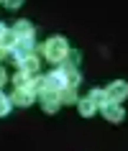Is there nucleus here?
Segmentation results:
<instances>
[{
    "label": "nucleus",
    "mask_w": 128,
    "mask_h": 151,
    "mask_svg": "<svg viewBox=\"0 0 128 151\" xmlns=\"http://www.w3.org/2000/svg\"><path fill=\"white\" fill-rule=\"evenodd\" d=\"M8 108H10V103L5 100V97H0V115H5V113H8Z\"/></svg>",
    "instance_id": "obj_10"
},
{
    "label": "nucleus",
    "mask_w": 128,
    "mask_h": 151,
    "mask_svg": "<svg viewBox=\"0 0 128 151\" xmlns=\"http://www.w3.org/2000/svg\"><path fill=\"white\" fill-rule=\"evenodd\" d=\"M5 31H8V28H5V26L0 23V39H3V33H5Z\"/></svg>",
    "instance_id": "obj_12"
},
{
    "label": "nucleus",
    "mask_w": 128,
    "mask_h": 151,
    "mask_svg": "<svg viewBox=\"0 0 128 151\" xmlns=\"http://www.w3.org/2000/svg\"><path fill=\"white\" fill-rule=\"evenodd\" d=\"M64 92L62 95H59V103H74V100H77V92H74L72 87H62Z\"/></svg>",
    "instance_id": "obj_7"
},
{
    "label": "nucleus",
    "mask_w": 128,
    "mask_h": 151,
    "mask_svg": "<svg viewBox=\"0 0 128 151\" xmlns=\"http://www.w3.org/2000/svg\"><path fill=\"white\" fill-rule=\"evenodd\" d=\"M90 100H92V103H100V105L110 103V100H108V92H103V90H95V92L90 95Z\"/></svg>",
    "instance_id": "obj_8"
},
{
    "label": "nucleus",
    "mask_w": 128,
    "mask_h": 151,
    "mask_svg": "<svg viewBox=\"0 0 128 151\" xmlns=\"http://www.w3.org/2000/svg\"><path fill=\"white\" fill-rule=\"evenodd\" d=\"M21 3H23V0H5V5H8L10 10H16V8H21Z\"/></svg>",
    "instance_id": "obj_11"
},
{
    "label": "nucleus",
    "mask_w": 128,
    "mask_h": 151,
    "mask_svg": "<svg viewBox=\"0 0 128 151\" xmlns=\"http://www.w3.org/2000/svg\"><path fill=\"white\" fill-rule=\"evenodd\" d=\"M13 103H18V105H31V103H33V92H31V90H18L16 95H13Z\"/></svg>",
    "instance_id": "obj_5"
},
{
    "label": "nucleus",
    "mask_w": 128,
    "mask_h": 151,
    "mask_svg": "<svg viewBox=\"0 0 128 151\" xmlns=\"http://www.w3.org/2000/svg\"><path fill=\"white\" fill-rule=\"evenodd\" d=\"M105 92H108V100H123L128 95V85L126 82H113Z\"/></svg>",
    "instance_id": "obj_2"
},
{
    "label": "nucleus",
    "mask_w": 128,
    "mask_h": 151,
    "mask_svg": "<svg viewBox=\"0 0 128 151\" xmlns=\"http://www.w3.org/2000/svg\"><path fill=\"white\" fill-rule=\"evenodd\" d=\"M44 54H46V59H51V62H59V59H64V56L69 54V49H67V41L64 39H49L46 44H44Z\"/></svg>",
    "instance_id": "obj_1"
},
{
    "label": "nucleus",
    "mask_w": 128,
    "mask_h": 151,
    "mask_svg": "<svg viewBox=\"0 0 128 151\" xmlns=\"http://www.w3.org/2000/svg\"><path fill=\"white\" fill-rule=\"evenodd\" d=\"M13 33H16L18 39H31L33 36V26L28 23V21H18L16 28H13Z\"/></svg>",
    "instance_id": "obj_4"
},
{
    "label": "nucleus",
    "mask_w": 128,
    "mask_h": 151,
    "mask_svg": "<svg viewBox=\"0 0 128 151\" xmlns=\"http://www.w3.org/2000/svg\"><path fill=\"white\" fill-rule=\"evenodd\" d=\"M80 113L82 115H92V113H95V103H92V100H82L80 103Z\"/></svg>",
    "instance_id": "obj_9"
},
{
    "label": "nucleus",
    "mask_w": 128,
    "mask_h": 151,
    "mask_svg": "<svg viewBox=\"0 0 128 151\" xmlns=\"http://www.w3.org/2000/svg\"><path fill=\"white\" fill-rule=\"evenodd\" d=\"M21 67H23L26 74H33V72L39 69V59L36 56H26V59H21Z\"/></svg>",
    "instance_id": "obj_6"
},
{
    "label": "nucleus",
    "mask_w": 128,
    "mask_h": 151,
    "mask_svg": "<svg viewBox=\"0 0 128 151\" xmlns=\"http://www.w3.org/2000/svg\"><path fill=\"white\" fill-rule=\"evenodd\" d=\"M103 113H105V118H108V120H115V123L123 120V108L115 105V103H105L103 105Z\"/></svg>",
    "instance_id": "obj_3"
},
{
    "label": "nucleus",
    "mask_w": 128,
    "mask_h": 151,
    "mask_svg": "<svg viewBox=\"0 0 128 151\" xmlns=\"http://www.w3.org/2000/svg\"><path fill=\"white\" fill-rule=\"evenodd\" d=\"M3 82H5V72L0 69V85H3Z\"/></svg>",
    "instance_id": "obj_13"
},
{
    "label": "nucleus",
    "mask_w": 128,
    "mask_h": 151,
    "mask_svg": "<svg viewBox=\"0 0 128 151\" xmlns=\"http://www.w3.org/2000/svg\"><path fill=\"white\" fill-rule=\"evenodd\" d=\"M0 97H3V95H0Z\"/></svg>",
    "instance_id": "obj_14"
}]
</instances>
